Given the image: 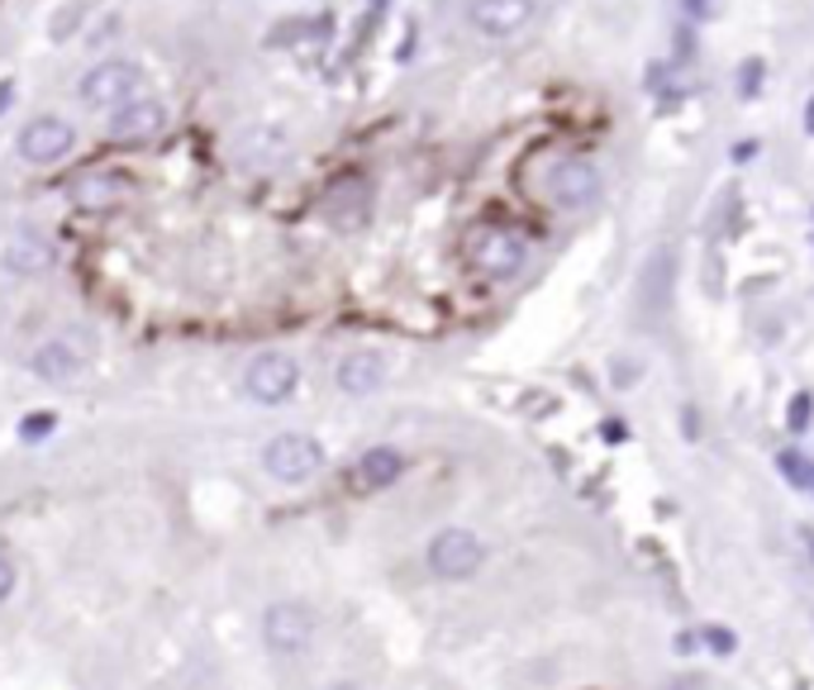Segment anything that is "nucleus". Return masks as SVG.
Returning a JSON list of instances; mask_svg holds the SVG:
<instances>
[{"label": "nucleus", "mask_w": 814, "mask_h": 690, "mask_svg": "<svg viewBox=\"0 0 814 690\" xmlns=\"http://www.w3.org/2000/svg\"><path fill=\"white\" fill-rule=\"evenodd\" d=\"M77 96H81V105L110 114L114 105H124V100L148 96V71H143L134 57H105V63H96V67L81 71Z\"/></svg>", "instance_id": "nucleus-1"}, {"label": "nucleus", "mask_w": 814, "mask_h": 690, "mask_svg": "<svg viewBox=\"0 0 814 690\" xmlns=\"http://www.w3.org/2000/svg\"><path fill=\"white\" fill-rule=\"evenodd\" d=\"M263 471L281 486H305L324 471V443L314 434H300V429L271 434L263 443Z\"/></svg>", "instance_id": "nucleus-2"}, {"label": "nucleus", "mask_w": 814, "mask_h": 690, "mask_svg": "<svg viewBox=\"0 0 814 690\" xmlns=\"http://www.w3.org/2000/svg\"><path fill=\"white\" fill-rule=\"evenodd\" d=\"M467 257H471V267H477L481 277L510 281V277H520L524 263H528V243L514 234V229H505V224H486V229L471 234Z\"/></svg>", "instance_id": "nucleus-3"}, {"label": "nucleus", "mask_w": 814, "mask_h": 690, "mask_svg": "<svg viewBox=\"0 0 814 690\" xmlns=\"http://www.w3.org/2000/svg\"><path fill=\"white\" fill-rule=\"evenodd\" d=\"M314 643V610L300 600H271L263 610V648L281 663H291Z\"/></svg>", "instance_id": "nucleus-4"}, {"label": "nucleus", "mask_w": 814, "mask_h": 690, "mask_svg": "<svg viewBox=\"0 0 814 690\" xmlns=\"http://www.w3.org/2000/svg\"><path fill=\"white\" fill-rule=\"evenodd\" d=\"M424 563L438 581H467L486 567V543L471 528H438L424 548Z\"/></svg>", "instance_id": "nucleus-5"}, {"label": "nucleus", "mask_w": 814, "mask_h": 690, "mask_svg": "<svg viewBox=\"0 0 814 690\" xmlns=\"http://www.w3.org/2000/svg\"><path fill=\"white\" fill-rule=\"evenodd\" d=\"M14 153L24 157L29 167H57L77 153V129H71L63 114H34L20 138H14Z\"/></svg>", "instance_id": "nucleus-6"}, {"label": "nucleus", "mask_w": 814, "mask_h": 690, "mask_svg": "<svg viewBox=\"0 0 814 690\" xmlns=\"http://www.w3.org/2000/svg\"><path fill=\"white\" fill-rule=\"evenodd\" d=\"M163 129H167V105L157 96H134L105 114V138L124 143V148H143V143L163 138Z\"/></svg>", "instance_id": "nucleus-7"}, {"label": "nucleus", "mask_w": 814, "mask_h": 690, "mask_svg": "<svg viewBox=\"0 0 814 690\" xmlns=\"http://www.w3.org/2000/svg\"><path fill=\"white\" fill-rule=\"evenodd\" d=\"M300 386V363L291 353H257L248 367H243V391L257 405H286Z\"/></svg>", "instance_id": "nucleus-8"}, {"label": "nucleus", "mask_w": 814, "mask_h": 690, "mask_svg": "<svg viewBox=\"0 0 814 690\" xmlns=\"http://www.w3.org/2000/svg\"><path fill=\"white\" fill-rule=\"evenodd\" d=\"M234 163L267 177V171H281L291 163V134L281 124H248L234 134Z\"/></svg>", "instance_id": "nucleus-9"}, {"label": "nucleus", "mask_w": 814, "mask_h": 690, "mask_svg": "<svg viewBox=\"0 0 814 690\" xmlns=\"http://www.w3.org/2000/svg\"><path fill=\"white\" fill-rule=\"evenodd\" d=\"M548 200L557 210H591L600 200V171L586 157H562L548 171Z\"/></svg>", "instance_id": "nucleus-10"}, {"label": "nucleus", "mask_w": 814, "mask_h": 690, "mask_svg": "<svg viewBox=\"0 0 814 690\" xmlns=\"http://www.w3.org/2000/svg\"><path fill=\"white\" fill-rule=\"evenodd\" d=\"M538 0H471L467 20L481 38H514L534 24Z\"/></svg>", "instance_id": "nucleus-11"}, {"label": "nucleus", "mask_w": 814, "mask_h": 690, "mask_svg": "<svg viewBox=\"0 0 814 690\" xmlns=\"http://www.w3.org/2000/svg\"><path fill=\"white\" fill-rule=\"evenodd\" d=\"M129 196H134V181H129L124 171L96 167V171H81V177L71 181V205L86 210V214H105L114 205H124Z\"/></svg>", "instance_id": "nucleus-12"}, {"label": "nucleus", "mask_w": 814, "mask_h": 690, "mask_svg": "<svg viewBox=\"0 0 814 690\" xmlns=\"http://www.w3.org/2000/svg\"><path fill=\"white\" fill-rule=\"evenodd\" d=\"M381 381H386V357L371 353V348H357L348 357H338V367H334V386L343 396H353V400L377 396Z\"/></svg>", "instance_id": "nucleus-13"}, {"label": "nucleus", "mask_w": 814, "mask_h": 690, "mask_svg": "<svg viewBox=\"0 0 814 690\" xmlns=\"http://www.w3.org/2000/svg\"><path fill=\"white\" fill-rule=\"evenodd\" d=\"M81 353L71 348L67 338H48V343H38L34 353H29V371H34L38 381H48V386H67V381H77L81 377Z\"/></svg>", "instance_id": "nucleus-14"}, {"label": "nucleus", "mask_w": 814, "mask_h": 690, "mask_svg": "<svg viewBox=\"0 0 814 690\" xmlns=\"http://www.w3.org/2000/svg\"><path fill=\"white\" fill-rule=\"evenodd\" d=\"M324 214L334 224H363L367 220V210H371V186L363 177H338L334 186L324 191Z\"/></svg>", "instance_id": "nucleus-15"}, {"label": "nucleus", "mask_w": 814, "mask_h": 690, "mask_svg": "<svg viewBox=\"0 0 814 690\" xmlns=\"http://www.w3.org/2000/svg\"><path fill=\"white\" fill-rule=\"evenodd\" d=\"M353 471H357V486H363V491H386V486H395L405 477V453L391 448V443H377V448H367L357 457Z\"/></svg>", "instance_id": "nucleus-16"}, {"label": "nucleus", "mask_w": 814, "mask_h": 690, "mask_svg": "<svg viewBox=\"0 0 814 690\" xmlns=\"http://www.w3.org/2000/svg\"><path fill=\"white\" fill-rule=\"evenodd\" d=\"M0 267L10 271V277H43V271L53 267V243H43L34 234H20V238H10L5 248H0Z\"/></svg>", "instance_id": "nucleus-17"}, {"label": "nucleus", "mask_w": 814, "mask_h": 690, "mask_svg": "<svg viewBox=\"0 0 814 690\" xmlns=\"http://www.w3.org/2000/svg\"><path fill=\"white\" fill-rule=\"evenodd\" d=\"M53 429H57V414H53V410L24 414V420H20V443H24V448H34V443L53 438Z\"/></svg>", "instance_id": "nucleus-18"}, {"label": "nucleus", "mask_w": 814, "mask_h": 690, "mask_svg": "<svg viewBox=\"0 0 814 690\" xmlns=\"http://www.w3.org/2000/svg\"><path fill=\"white\" fill-rule=\"evenodd\" d=\"M777 467H781L795 486H810V467H805V457H800V453H781V457H777Z\"/></svg>", "instance_id": "nucleus-19"}, {"label": "nucleus", "mask_w": 814, "mask_h": 690, "mask_svg": "<svg viewBox=\"0 0 814 690\" xmlns=\"http://www.w3.org/2000/svg\"><path fill=\"white\" fill-rule=\"evenodd\" d=\"M757 86H762V63L757 57H748L738 71V96H757Z\"/></svg>", "instance_id": "nucleus-20"}, {"label": "nucleus", "mask_w": 814, "mask_h": 690, "mask_svg": "<svg viewBox=\"0 0 814 690\" xmlns=\"http://www.w3.org/2000/svg\"><path fill=\"white\" fill-rule=\"evenodd\" d=\"M810 410H814V396H810V391H800V396L791 400V429H795V434L810 424Z\"/></svg>", "instance_id": "nucleus-21"}, {"label": "nucleus", "mask_w": 814, "mask_h": 690, "mask_svg": "<svg viewBox=\"0 0 814 690\" xmlns=\"http://www.w3.org/2000/svg\"><path fill=\"white\" fill-rule=\"evenodd\" d=\"M14 596V563H10V553H0V605Z\"/></svg>", "instance_id": "nucleus-22"}, {"label": "nucleus", "mask_w": 814, "mask_h": 690, "mask_svg": "<svg viewBox=\"0 0 814 690\" xmlns=\"http://www.w3.org/2000/svg\"><path fill=\"white\" fill-rule=\"evenodd\" d=\"M705 638H710V648H714V653H728V648H734V634H724V628H710Z\"/></svg>", "instance_id": "nucleus-23"}, {"label": "nucleus", "mask_w": 814, "mask_h": 690, "mask_svg": "<svg viewBox=\"0 0 814 690\" xmlns=\"http://www.w3.org/2000/svg\"><path fill=\"white\" fill-rule=\"evenodd\" d=\"M10 100H14V81H0V114L10 110Z\"/></svg>", "instance_id": "nucleus-24"}, {"label": "nucleus", "mask_w": 814, "mask_h": 690, "mask_svg": "<svg viewBox=\"0 0 814 690\" xmlns=\"http://www.w3.org/2000/svg\"><path fill=\"white\" fill-rule=\"evenodd\" d=\"M757 153V143L748 138V143H738V148H734V163H748V157Z\"/></svg>", "instance_id": "nucleus-25"}, {"label": "nucleus", "mask_w": 814, "mask_h": 690, "mask_svg": "<svg viewBox=\"0 0 814 690\" xmlns=\"http://www.w3.org/2000/svg\"><path fill=\"white\" fill-rule=\"evenodd\" d=\"M605 438H610V443H620V438H624V424H614V420H610V424H605Z\"/></svg>", "instance_id": "nucleus-26"}, {"label": "nucleus", "mask_w": 814, "mask_h": 690, "mask_svg": "<svg viewBox=\"0 0 814 690\" xmlns=\"http://www.w3.org/2000/svg\"><path fill=\"white\" fill-rule=\"evenodd\" d=\"M685 10H691V14H705V10H710V0H685Z\"/></svg>", "instance_id": "nucleus-27"}, {"label": "nucleus", "mask_w": 814, "mask_h": 690, "mask_svg": "<svg viewBox=\"0 0 814 690\" xmlns=\"http://www.w3.org/2000/svg\"><path fill=\"white\" fill-rule=\"evenodd\" d=\"M805 129L814 134V96H810V110H805Z\"/></svg>", "instance_id": "nucleus-28"}, {"label": "nucleus", "mask_w": 814, "mask_h": 690, "mask_svg": "<svg viewBox=\"0 0 814 690\" xmlns=\"http://www.w3.org/2000/svg\"><path fill=\"white\" fill-rule=\"evenodd\" d=\"M371 5H386V0H371Z\"/></svg>", "instance_id": "nucleus-29"}]
</instances>
